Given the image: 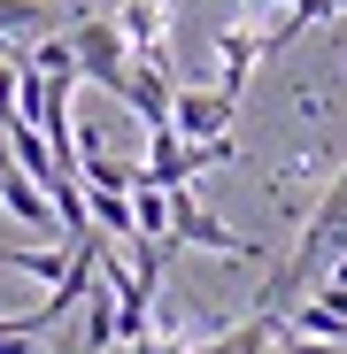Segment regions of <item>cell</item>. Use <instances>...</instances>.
I'll use <instances>...</instances> for the list:
<instances>
[{"instance_id":"cell-1","label":"cell","mask_w":347,"mask_h":354,"mask_svg":"<svg viewBox=\"0 0 347 354\" xmlns=\"http://www.w3.org/2000/svg\"><path fill=\"white\" fill-rule=\"evenodd\" d=\"M170 247H201V254H224V262H263V247L240 239L231 223H216L186 185H170Z\"/></svg>"},{"instance_id":"cell-2","label":"cell","mask_w":347,"mask_h":354,"mask_svg":"<svg viewBox=\"0 0 347 354\" xmlns=\"http://www.w3.org/2000/svg\"><path fill=\"white\" fill-rule=\"evenodd\" d=\"M70 46H78V77L124 93V77H132V46H124V31H116V16H78V24H70Z\"/></svg>"},{"instance_id":"cell-3","label":"cell","mask_w":347,"mask_h":354,"mask_svg":"<svg viewBox=\"0 0 347 354\" xmlns=\"http://www.w3.org/2000/svg\"><path fill=\"white\" fill-rule=\"evenodd\" d=\"M231 115H240V93H224V85H178L170 93V131L178 139H224Z\"/></svg>"},{"instance_id":"cell-4","label":"cell","mask_w":347,"mask_h":354,"mask_svg":"<svg viewBox=\"0 0 347 354\" xmlns=\"http://www.w3.org/2000/svg\"><path fill=\"white\" fill-rule=\"evenodd\" d=\"M116 31L139 62H162L170 70V0H116Z\"/></svg>"},{"instance_id":"cell-5","label":"cell","mask_w":347,"mask_h":354,"mask_svg":"<svg viewBox=\"0 0 347 354\" xmlns=\"http://www.w3.org/2000/svg\"><path fill=\"white\" fill-rule=\"evenodd\" d=\"M170 93H178V85H170V70H162V62H139V54H132V77H124V93H116V100H124L147 131H162V124H170Z\"/></svg>"},{"instance_id":"cell-6","label":"cell","mask_w":347,"mask_h":354,"mask_svg":"<svg viewBox=\"0 0 347 354\" xmlns=\"http://www.w3.org/2000/svg\"><path fill=\"white\" fill-rule=\"evenodd\" d=\"M0 201H8V216H16V223H31V231H62V223H54L46 185H39L31 169H16V162H0Z\"/></svg>"},{"instance_id":"cell-7","label":"cell","mask_w":347,"mask_h":354,"mask_svg":"<svg viewBox=\"0 0 347 354\" xmlns=\"http://www.w3.org/2000/svg\"><path fill=\"white\" fill-rule=\"evenodd\" d=\"M255 62H263V39H255L247 24L216 39V85H224V93H247V70H255Z\"/></svg>"},{"instance_id":"cell-8","label":"cell","mask_w":347,"mask_h":354,"mask_svg":"<svg viewBox=\"0 0 347 354\" xmlns=\"http://www.w3.org/2000/svg\"><path fill=\"white\" fill-rule=\"evenodd\" d=\"M85 354H108L116 346V285L108 277H93V292H85Z\"/></svg>"},{"instance_id":"cell-9","label":"cell","mask_w":347,"mask_h":354,"mask_svg":"<svg viewBox=\"0 0 347 354\" xmlns=\"http://www.w3.org/2000/svg\"><path fill=\"white\" fill-rule=\"evenodd\" d=\"M270 331H278V316L255 308L247 324H231L224 339H208V346H193V354H270Z\"/></svg>"},{"instance_id":"cell-10","label":"cell","mask_w":347,"mask_h":354,"mask_svg":"<svg viewBox=\"0 0 347 354\" xmlns=\"http://www.w3.org/2000/svg\"><path fill=\"white\" fill-rule=\"evenodd\" d=\"M132 239H170V193L162 185H132Z\"/></svg>"},{"instance_id":"cell-11","label":"cell","mask_w":347,"mask_h":354,"mask_svg":"<svg viewBox=\"0 0 347 354\" xmlns=\"http://www.w3.org/2000/svg\"><path fill=\"white\" fill-rule=\"evenodd\" d=\"M285 331H309V339L347 346V316H339L332 301H294V308H285Z\"/></svg>"},{"instance_id":"cell-12","label":"cell","mask_w":347,"mask_h":354,"mask_svg":"<svg viewBox=\"0 0 347 354\" xmlns=\"http://www.w3.org/2000/svg\"><path fill=\"white\" fill-rule=\"evenodd\" d=\"M85 208H93V231H100V239H132V193H93V185H85Z\"/></svg>"},{"instance_id":"cell-13","label":"cell","mask_w":347,"mask_h":354,"mask_svg":"<svg viewBox=\"0 0 347 354\" xmlns=\"http://www.w3.org/2000/svg\"><path fill=\"white\" fill-rule=\"evenodd\" d=\"M16 62H31V70H46V77H78V46H70V31H54V39H39L31 54H16ZM85 85V77H78Z\"/></svg>"},{"instance_id":"cell-14","label":"cell","mask_w":347,"mask_h":354,"mask_svg":"<svg viewBox=\"0 0 347 354\" xmlns=\"http://www.w3.org/2000/svg\"><path fill=\"white\" fill-rule=\"evenodd\" d=\"M54 8L46 0H0V39H16V31H46Z\"/></svg>"},{"instance_id":"cell-15","label":"cell","mask_w":347,"mask_h":354,"mask_svg":"<svg viewBox=\"0 0 347 354\" xmlns=\"http://www.w3.org/2000/svg\"><path fill=\"white\" fill-rule=\"evenodd\" d=\"M16 115V54H0V124Z\"/></svg>"},{"instance_id":"cell-16","label":"cell","mask_w":347,"mask_h":354,"mask_svg":"<svg viewBox=\"0 0 347 354\" xmlns=\"http://www.w3.org/2000/svg\"><path fill=\"white\" fill-rule=\"evenodd\" d=\"M278 8H294V0H247V16H278Z\"/></svg>"},{"instance_id":"cell-17","label":"cell","mask_w":347,"mask_h":354,"mask_svg":"<svg viewBox=\"0 0 347 354\" xmlns=\"http://www.w3.org/2000/svg\"><path fill=\"white\" fill-rule=\"evenodd\" d=\"M270 354H278V346H270Z\"/></svg>"},{"instance_id":"cell-18","label":"cell","mask_w":347,"mask_h":354,"mask_svg":"<svg viewBox=\"0 0 347 354\" xmlns=\"http://www.w3.org/2000/svg\"><path fill=\"white\" fill-rule=\"evenodd\" d=\"M31 354H39V346H31Z\"/></svg>"}]
</instances>
